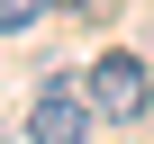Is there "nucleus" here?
Returning <instances> with one entry per match:
<instances>
[{
    "label": "nucleus",
    "mask_w": 154,
    "mask_h": 144,
    "mask_svg": "<svg viewBox=\"0 0 154 144\" xmlns=\"http://www.w3.org/2000/svg\"><path fill=\"white\" fill-rule=\"evenodd\" d=\"M91 126H100L91 81H63V72H54V81L36 90V108H27V135H36V144H82Z\"/></svg>",
    "instance_id": "nucleus-1"
},
{
    "label": "nucleus",
    "mask_w": 154,
    "mask_h": 144,
    "mask_svg": "<svg viewBox=\"0 0 154 144\" xmlns=\"http://www.w3.org/2000/svg\"><path fill=\"white\" fill-rule=\"evenodd\" d=\"M91 108H100L109 126H136V117L154 108V72H145L136 54H100V63H91Z\"/></svg>",
    "instance_id": "nucleus-2"
},
{
    "label": "nucleus",
    "mask_w": 154,
    "mask_h": 144,
    "mask_svg": "<svg viewBox=\"0 0 154 144\" xmlns=\"http://www.w3.org/2000/svg\"><path fill=\"white\" fill-rule=\"evenodd\" d=\"M45 9H54V0H0V36H18V27H36Z\"/></svg>",
    "instance_id": "nucleus-3"
}]
</instances>
